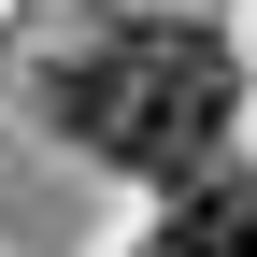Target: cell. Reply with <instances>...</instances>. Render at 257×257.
Here are the masks:
<instances>
[{
  "instance_id": "cell-1",
  "label": "cell",
  "mask_w": 257,
  "mask_h": 257,
  "mask_svg": "<svg viewBox=\"0 0 257 257\" xmlns=\"http://www.w3.org/2000/svg\"><path fill=\"white\" fill-rule=\"evenodd\" d=\"M229 114H243V57L200 15H128V29H100V43H72L43 72V128L86 143L100 172H143V186L214 172Z\"/></svg>"
},
{
  "instance_id": "cell-2",
  "label": "cell",
  "mask_w": 257,
  "mask_h": 257,
  "mask_svg": "<svg viewBox=\"0 0 257 257\" xmlns=\"http://www.w3.org/2000/svg\"><path fill=\"white\" fill-rule=\"evenodd\" d=\"M157 257H257V172H186Z\"/></svg>"
}]
</instances>
